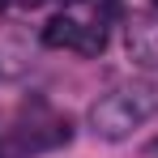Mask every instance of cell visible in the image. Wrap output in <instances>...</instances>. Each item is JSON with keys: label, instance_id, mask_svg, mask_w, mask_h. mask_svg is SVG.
<instances>
[{"label": "cell", "instance_id": "cell-1", "mask_svg": "<svg viewBox=\"0 0 158 158\" xmlns=\"http://www.w3.org/2000/svg\"><path fill=\"white\" fill-rule=\"evenodd\" d=\"M158 115V85L150 81H132V85H115L111 94H103L90 107V132L103 141H124L132 128H141L145 120Z\"/></svg>", "mask_w": 158, "mask_h": 158}, {"label": "cell", "instance_id": "cell-2", "mask_svg": "<svg viewBox=\"0 0 158 158\" xmlns=\"http://www.w3.org/2000/svg\"><path fill=\"white\" fill-rule=\"evenodd\" d=\"M124 47H128L132 64L158 69V17L154 13H132L124 22Z\"/></svg>", "mask_w": 158, "mask_h": 158}, {"label": "cell", "instance_id": "cell-3", "mask_svg": "<svg viewBox=\"0 0 158 158\" xmlns=\"http://www.w3.org/2000/svg\"><path fill=\"white\" fill-rule=\"evenodd\" d=\"M77 34H81V22H73L69 13H56L47 17V26H43V47H77Z\"/></svg>", "mask_w": 158, "mask_h": 158}, {"label": "cell", "instance_id": "cell-4", "mask_svg": "<svg viewBox=\"0 0 158 158\" xmlns=\"http://www.w3.org/2000/svg\"><path fill=\"white\" fill-rule=\"evenodd\" d=\"M103 47H107V26L103 22L81 26V34H77V52L81 56H103Z\"/></svg>", "mask_w": 158, "mask_h": 158}, {"label": "cell", "instance_id": "cell-5", "mask_svg": "<svg viewBox=\"0 0 158 158\" xmlns=\"http://www.w3.org/2000/svg\"><path fill=\"white\" fill-rule=\"evenodd\" d=\"M145 154H150V158H158V137L150 141V145H145Z\"/></svg>", "mask_w": 158, "mask_h": 158}, {"label": "cell", "instance_id": "cell-6", "mask_svg": "<svg viewBox=\"0 0 158 158\" xmlns=\"http://www.w3.org/2000/svg\"><path fill=\"white\" fill-rule=\"evenodd\" d=\"M150 4H154V9H158V0H150Z\"/></svg>", "mask_w": 158, "mask_h": 158}]
</instances>
